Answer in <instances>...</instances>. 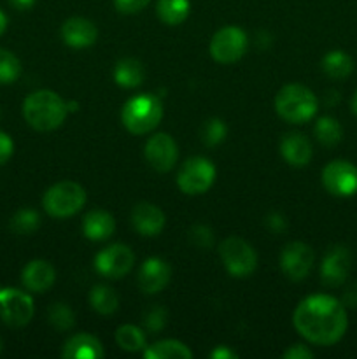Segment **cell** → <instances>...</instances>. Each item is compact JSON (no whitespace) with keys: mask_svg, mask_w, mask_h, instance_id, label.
Returning a JSON list of instances; mask_svg holds the SVG:
<instances>
[{"mask_svg":"<svg viewBox=\"0 0 357 359\" xmlns=\"http://www.w3.org/2000/svg\"><path fill=\"white\" fill-rule=\"evenodd\" d=\"M294 328L315 346H332L349 326L345 305L331 294H312L300 302L293 316Z\"/></svg>","mask_w":357,"mask_h":359,"instance_id":"obj_1","label":"cell"},{"mask_svg":"<svg viewBox=\"0 0 357 359\" xmlns=\"http://www.w3.org/2000/svg\"><path fill=\"white\" fill-rule=\"evenodd\" d=\"M69 109L58 93L38 90L28 95L23 102L24 121L37 132H51L65 121Z\"/></svg>","mask_w":357,"mask_h":359,"instance_id":"obj_2","label":"cell"},{"mask_svg":"<svg viewBox=\"0 0 357 359\" xmlns=\"http://www.w3.org/2000/svg\"><path fill=\"white\" fill-rule=\"evenodd\" d=\"M317 97L310 88L303 84H287L275 97L276 114L284 121L294 123V125L310 121L317 114Z\"/></svg>","mask_w":357,"mask_h":359,"instance_id":"obj_3","label":"cell"},{"mask_svg":"<svg viewBox=\"0 0 357 359\" xmlns=\"http://www.w3.org/2000/svg\"><path fill=\"white\" fill-rule=\"evenodd\" d=\"M163 118V105L156 95H139L122 105L121 121L133 135H144L156 128Z\"/></svg>","mask_w":357,"mask_h":359,"instance_id":"obj_4","label":"cell"},{"mask_svg":"<svg viewBox=\"0 0 357 359\" xmlns=\"http://www.w3.org/2000/svg\"><path fill=\"white\" fill-rule=\"evenodd\" d=\"M84 203H86V191L83 186L72 181L56 182L44 193V198H42L46 212L58 219L77 214L83 209Z\"/></svg>","mask_w":357,"mask_h":359,"instance_id":"obj_5","label":"cell"},{"mask_svg":"<svg viewBox=\"0 0 357 359\" xmlns=\"http://www.w3.org/2000/svg\"><path fill=\"white\" fill-rule=\"evenodd\" d=\"M216 181V167L206 158H189L181 167L177 175V186L186 195H203Z\"/></svg>","mask_w":357,"mask_h":359,"instance_id":"obj_6","label":"cell"},{"mask_svg":"<svg viewBox=\"0 0 357 359\" xmlns=\"http://www.w3.org/2000/svg\"><path fill=\"white\" fill-rule=\"evenodd\" d=\"M219 255L223 265L233 277H248L258 266V255L244 238L227 237L220 244Z\"/></svg>","mask_w":357,"mask_h":359,"instance_id":"obj_7","label":"cell"},{"mask_svg":"<svg viewBox=\"0 0 357 359\" xmlns=\"http://www.w3.org/2000/svg\"><path fill=\"white\" fill-rule=\"evenodd\" d=\"M248 39L238 27H224L210 41V55L217 63H234L247 51Z\"/></svg>","mask_w":357,"mask_h":359,"instance_id":"obj_8","label":"cell"},{"mask_svg":"<svg viewBox=\"0 0 357 359\" xmlns=\"http://www.w3.org/2000/svg\"><path fill=\"white\" fill-rule=\"evenodd\" d=\"M34 318V300L24 291L0 287V319L6 325L20 328Z\"/></svg>","mask_w":357,"mask_h":359,"instance_id":"obj_9","label":"cell"},{"mask_svg":"<svg viewBox=\"0 0 357 359\" xmlns=\"http://www.w3.org/2000/svg\"><path fill=\"white\" fill-rule=\"evenodd\" d=\"M322 184L335 196H352L357 193V167L346 160H335L322 170Z\"/></svg>","mask_w":357,"mask_h":359,"instance_id":"obj_10","label":"cell"},{"mask_svg":"<svg viewBox=\"0 0 357 359\" xmlns=\"http://www.w3.org/2000/svg\"><path fill=\"white\" fill-rule=\"evenodd\" d=\"M135 263V255L132 249L125 244H114L100 251L94 258V269L100 276L108 279H121Z\"/></svg>","mask_w":357,"mask_h":359,"instance_id":"obj_11","label":"cell"},{"mask_svg":"<svg viewBox=\"0 0 357 359\" xmlns=\"http://www.w3.org/2000/svg\"><path fill=\"white\" fill-rule=\"evenodd\" d=\"M315 255L304 242H290L280 252V269L290 280H303L314 266Z\"/></svg>","mask_w":357,"mask_h":359,"instance_id":"obj_12","label":"cell"},{"mask_svg":"<svg viewBox=\"0 0 357 359\" xmlns=\"http://www.w3.org/2000/svg\"><path fill=\"white\" fill-rule=\"evenodd\" d=\"M352 266V255L345 245H332L321 265V279L326 286L338 287L346 280Z\"/></svg>","mask_w":357,"mask_h":359,"instance_id":"obj_13","label":"cell"},{"mask_svg":"<svg viewBox=\"0 0 357 359\" xmlns=\"http://www.w3.org/2000/svg\"><path fill=\"white\" fill-rule=\"evenodd\" d=\"M178 158V147L172 135L156 133L146 144V160L154 170L168 172L175 167Z\"/></svg>","mask_w":357,"mask_h":359,"instance_id":"obj_14","label":"cell"},{"mask_svg":"<svg viewBox=\"0 0 357 359\" xmlns=\"http://www.w3.org/2000/svg\"><path fill=\"white\" fill-rule=\"evenodd\" d=\"M172 276V270L168 263L161 258H149L142 263L136 276L139 287L147 294L160 293L168 284Z\"/></svg>","mask_w":357,"mask_h":359,"instance_id":"obj_15","label":"cell"},{"mask_svg":"<svg viewBox=\"0 0 357 359\" xmlns=\"http://www.w3.org/2000/svg\"><path fill=\"white\" fill-rule=\"evenodd\" d=\"M164 212L158 205L142 202L132 210V224L144 237H156L164 228Z\"/></svg>","mask_w":357,"mask_h":359,"instance_id":"obj_16","label":"cell"},{"mask_svg":"<svg viewBox=\"0 0 357 359\" xmlns=\"http://www.w3.org/2000/svg\"><path fill=\"white\" fill-rule=\"evenodd\" d=\"M98 30L86 18H70L62 25V39L70 48H90L97 42Z\"/></svg>","mask_w":357,"mask_h":359,"instance_id":"obj_17","label":"cell"},{"mask_svg":"<svg viewBox=\"0 0 357 359\" xmlns=\"http://www.w3.org/2000/svg\"><path fill=\"white\" fill-rule=\"evenodd\" d=\"M280 154L290 167H307L312 160V144L303 133H286L280 140Z\"/></svg>","mask_w":357,"mask_h":359,"instance_id":"obj_18","label":"cell"},{"mask_svg":"<svg viewBox=\"0 0 357 359\" xmlns=\"http://www.w3.org/2000/svg\"><path fill=\"white\" fill-rule=\"evenodd\" d=\"M56 272L52 265L46 259H34L28 263L21 273L24 287L31 293H44L55 284Z\"/></svg>","mask_w":357,"mask_h":359,"instance_id":"obj_19","label":"cell"},{"mask_svg":"<svg viewBox=\"0 0 357 359\" xmlns=\"http://www.w3.org/2000/svg\"><path fill=\"white\" fill-rule=\"evenodd\" d=\"M104 346L90 333H77L63 344L62 356L66 359H102Z\"/></svg>","mask_w":357,"mask_h":359,"instance_id":"obj_20","label":"cell"},{"mask_svg":"<svg viewBox=\"0 0 357 359\" xmlns=\"http://www.w3.org/2000/svg\"><path fill=\"white\" fill-rule=\"evenodd\" d=\"M115 230V221L112 214L105 210H91L83 219V233L90 241H107Z\"/></svg>","mask_w":357,"mask_h":359,"instance_id":"obj_21","label":"cell"},{"mask_svg":"<svg viewBox=\"0 0 357 359\" xmlns=\"http://www.w3.org/2000/svg\"><path fill=\"white\" fill-rule=\"evenodd\" d=\"M146 70L135 58H122L114 67V81L121 88H136L144 83Z\"/></svg>","mask_w":357,"mask_h":359,"instance_id":"obj_22","label":"cell"},{"mask_svg":"<svg viewBox=\"0 0 357 359\" xmlns=\"http://www.w3.org/2000/svg\"><path fill=\"white\" fill-rule=\"evenodd\" d=\"M146 359H189L192 351L178 340H161V342L147 346L144 349Z\"/></svg>","mask_w":357,"mask_h":359,"instance_id":"obj_23","label":"cell"},{"mask_svg":"<svg viewBox=\"0 0 357 359\" xmlns=\"http://www.w3.org/2000/svg\"><path fill=\"white\" fill-rule=\"evenodd\" d=\"M189 11H191L189 0H158L156 4L158 18L170 27L186 21V18L189 16Z\"/></svg>","mask_w":357,"mask_h":359,"instance_id":"obj_24","label":"cell"},{"mask_svg":"<svg viewBox=\"0 0 357 359\" xmlns=\"http://www.w3.org/2000/svg\"><path fill=\"white\" fill-rule=\"evenodd\" d=\"M322 70L331 79H345V77H349L352 74L354 62L345 51L335 49V51H329L322 58Z\"/></svg>","mask_w":357,"mask_h":359,"instance_id":"obj_25","label":"cell"},{"mask_svg":"<svg viewBox=\"0 0 357 359\" xmlns=\"http://www.w3.org/2000/svg\"><path fill=\"white\" fill-rule=\"evenodd\" d=\"M90 304L93 311H97L100 316H111L118 311L119 298L112 287L98 284L91 290L90 293Z\"/></svg>","mask_w":357,"mask_h":359,"instance_id":"obj_26","label":"cell"},{"mask_svg":"<svg viewBox=\"0 0 357 359\" xmlns=\"http://www.w3.org/2000/svg\"><path fill=\"white\" fill-rule=\"evenodd\" d=\"M314 132L318 142L326 147H335L343 139L342 125L338 123V119L331 118V116H324V118L317 119Z\"/></svg>","mask_w":357,"mask_h":359,"instance_id":"obj_27","label":"cell"},{"mask_svg":"<svg viewBox=\"0 0 357 359\" xmlns=\"http://www.w3.org/2000/svg\"><path fill=\"white\" fill-rule=\"evenodd\" d=\"M115 342L121 349L128 351V353H136V351H142L147 347L144 332L133 325L119 326L118 332H115Z\"/></svg>","mask_w":357,"mask_h":359,"instance_id":"obj_28","label":"cell"},{"mask_svg":"<svg viewBox=\"0 0 357 359\" xmlns=\"http://www.w3.org/2000/svg\"><path fill=\"white\" fill-rule=\"evenodd\" d=\"M41 226V217L35 210L31 209H21L10 219V228L16 231L18 235H30L34 233L37 228Z\"/></svg>","mask_w":357,"mask_h":359,"instance_id":"obj_29","label":"cell"},{"mask_svg":"<svg viewBox=\"0 0 357 359\" xmlns=\"http://www.w3.org/2000/svg\"><path fill=\"white\" fill-rule=\"evenodd\" d=\"M21 63L16 55L0 48V84H10L20 77Z\"/></svg>","mask_w":357,"mask_h":359,"instance_id":"obj_30","label":"cell"},{"mask_svg":"<svg viewBox=\"0 0 357 359\" xmlns=\"http://www.w3.org/2000/svg\"><path fill=\"white\" fill-rule=\"evenodd\" d=\"M49 323L59 332H66V330L74 328V325H76V314H74L69 305L59 302V304H55L49 309Z\"/></svg>","mask_w":357,"mask_h":359,"instance_id":"obj_31","label":"cell"},{"mask_svg":"<svg viewBox=\"0 0 357 359\" xmlns=\"http://www.w3.org/2000/svg\"><path fill=\"white\" fill-rule=\"evenodd\" d=\"M226 135H227V126L223 119L212 118L203 125L202 140L203 144H206V146L210 147L217 146V144H220L224 139H226Z\"/></svg>","mask_w":357,"mask_h":359,"instance_id":"obj_32","label":"cell"},{"mask_svg":"<svg viewBox=\"0 0 357 359\" xmlns=\"http://www.w3.org/2000/svg\"><path fill=\"white\" fill-rule=\"evenodd\" d=\"M189 241L198 249H210L214 245V233L205 224H196L189 231Z\"/></svg>","mask_w":357,"mask_h":359,"instance_id":"obj_33","label":"cell"},{"mask_svg":"<svg viewBox=\"0 0 357 359\" xmlns=\"http://www.w3.org/2000/svg\"><path fill=\"white\" fill-rule=\"evenodd\" d=\"M167 325V311L163 307L150 309L149 314L146 316V328L150 333H160Z\"/></svg>","mask_w":357,"mask_h":359,"instance_id":"obj_34","label":"cell"},{"mask_svg":"<svg viewBox=\"0 0 357 359\" xmlns=\"http://www.w3.org/2000/svg\"><path fill=\"white\" fill-rule=\"evenodd\" d=\"M150 0H114V7L121 14H136L147 7Z\"/></svg>","mask_w":357,"mask_h":359,"instance_id":"obj_35","label":"cell"},{"mask_svg":"<svg viewBox=\"0 0 357 359\" xmlns=\"http://www.w3.org/2000/svg\"><path fill=\"white\" fill-rule=\"evenodd\" d=\"M284 358L286 359H312L314 358V353H312L307 346H303V344H294V346H290L289 349L284 353Z\"/></svg>","mask_w":357,"mask_h":359,"instance_id":"obj_36","label":"cell"},{"mask_svg":"<svg viewBox=\"0 0 357 359\" xmlns=\"http://www.w3.org/2000/svg\"><path fill=\"white\" fill-rule=\"evenodd\" d=\"M14 151V142L7 133L0 132V165L7 163L10 156H13Z\"/></svg>","mask_w":357,"mask_h":359,"instance_id":"obj_37","label":"cell"},{"mask_svg":"<svg viewBox=\"0 0 357 359\" xmlns=\"http://www.w3.org/2000/svg\"><path fill=\"white\" fill-rule=\"evenodd\" d=\"M266 226H268L273 233H282V231L287 228V221L282 214L273 212L266 217Z\"/></svg>","mask_w":357,"mask_h":359,"instance_id":"obj_38","label":"cell"},{"mask_svg":"<svg viewBox=\"0 0 357 359\" xmlns=\"http://www.w3.org/2000/svg\"><path fill=\"white\" fill-rule=\"evenodd\" d=\"M210 358L212 359H237L238 354L234 351H231L230 347L226 346H219L210 353Z\"/></svg>","mask_w":357,"mask_h":359,"instance_id":"obj_39","label":"cell"},{"mask_svg":"<svg viewBox=\"0 0 357 359\" xmlns=\"http://www.w3.org/2000/svg\"><path fill=\"white\" fill-rule=\"evenodd\" d=\"M9 4L14 7V9L27 11V9H30L31 6H34L35 0H9Z\"/></svg>","mask_w":357,"mask_h":359,"instance_id":"obj_40","label":"cell"},{"mask_svg":"<svg viewBox=\"0 0 357 359\" xmlns=\"http://www.w3.org/2000/svg\"><path fill=\"white\" fill-rule=\"evenodd\" d=\"M6 28H7V16L4 14V11L0 9V35L6 32Z\"/></svg>","mask_w":357,"mask_h":359,"instance_id":"obj_41","label":"cell"},{"mask_svg":"<svg viewBox=\"0 0 357 359\" xmlns=\"http://www.w3.org/2000/svg\"><path fill=\"white\" fill-rule=\"evenodd\" d=\"M350 107H352L354 114L357 116V91H356V95H354V97H352V102H350Z\"/></svg>","mask_w":357,"mask_h":359,"instance_id":"obj_42","label":"cell"},{"mask_svg":"<svg viewBox=\"0 0 357 359\" xmlns=\"http://www.w3.org/2000/svg\"><path fill=\"white\" fill-rule=\"evenodd\" d=\"M2 347H4V344H2V339H0V353H2Z\"/></svg>","mask_w":357,"mask_h":359,"instance_id":"obj_43","label":"cell"}]
</instances>
